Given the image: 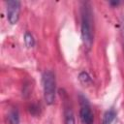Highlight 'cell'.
<instances>
[{"mask_svg":"<svg viewBox=\"0 0 124 124\" xmlns=\"http://www.w3.org/2000/svg\"><path fill=\"white\" fill-rule=\"evenodd\" d=\"M80 33L83 46L90 48L93 44V26H92V13L88 4H84L81 8V24Z\"/></svg>","mask_w":124,"mask_h":124,"instance_id":"1","label":"cell"},{"mask_svg":"<svg viewBox=\"0 0 124 124\" xmlns=\"http://www.w3.org/2000/svg\"><path fill=\"white\" fill-rule=\"evenodd\" d=\"M43 91L44 99L46 105H52L55 101L56 94V81L55 76L51 71H46L43 75Z\"/></svg>","mask_w":124,"mask_h":124,"instance_id":"2","label":"cell"},{"mask_svg":"<svg viewBox=\"0 0 124 124\" xmlns=\"http://www.w3.org/2000/svg\"><path fill=\"white\" fill-rule=\"evenodd\" d=\"M7 17L11 24H16L19 18L20 2L16 0H10L7 3Z\"/></svg>","mask_w":124,"mask_h":124,"instance_id":"3","label":"cell"},{"mask_svg":"<svg viewBox=\"0 0 124 124\" xmlns=\"http://www.w3.org/2000/svg\"><path fill=\"white\" fill-rule=\"evenodd\" d=\"M79 116H80V120L83 124H93V122H94L93 112L90 108L89 104L86 102V100H82V102H81Z\"/></svg>","mask_w":124,"mask_h":124,"instance_id":"4","label":"cell"},{"mask_svg":"<svg viewBox=\"0 0 124 124\" xmlns=\"http://www.w3.org/2000/svg\"><path fill=\"white\" fill-rule=\"evenodd\" d=\"M64 124H76L73 110L70 108L64 109Z\"/></svg>","mask_w":124,"mask_h":124,"instance_id":"5","label":"cell"},{"mask_svg":"<svg viewBox=\"0 0 124 124\" xmlns=\"http://www.w3.org/2000/svg\"><path fill=\"white\" fill-rule=\"evenodd\" d=\"M115 116H116V112L114 111V109H109L106 111L103 118V124H110L114 120Z\"/></svg>","mask_w":124,"mask_h":124,"instance_id":"6","label":"cell"},{"mask_svg":"<svg viewBox=\"0 0 124 124\" xmlns=\"http://www.w3.org/2000/svg\"><path fill=\"white\" fill-rule=\"evenodd\" d=\"M8 121L10 124H18L19 123V116L16 110H11L8 114Z\"/></svg>","mask_w":124,"mask_h":124,"instance_id":"7","label":"cell"},{"mask_svg":"<svg viewBox=\"0 0 124 124\" xmlns=\"http://www.w3.org/2000/svg\"><path fill=\"white\" fill-rule=\"evenodd\" d=\"M78 79L83 85H88L91 83V78L86 72H81L78 76Z\"/></svg>","mask_w":124,"mask_h":124,"instance_id":"8","label":"cell"},{"mask_svg":"<svg viewBox=\"0 0 124 124\" xmlns=\"http://www.w3.org/2000/svg\"><path fill=\"white\" fill-rule=\"evenodd\" d=\"M24 42H25V45H26L27 47H33L34 45H35L34 38H33V36L29 32L25 33V35H24Z\"/></svg>","mask_w":124,"mask_h":124,"instance_id":"9","label":"cell"}]
</instances>
